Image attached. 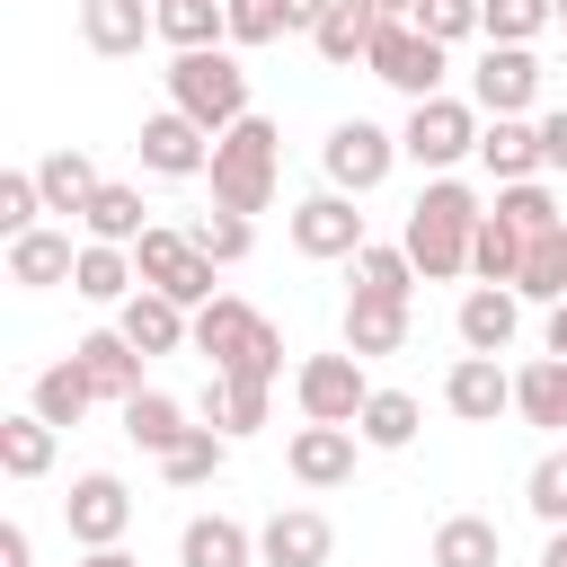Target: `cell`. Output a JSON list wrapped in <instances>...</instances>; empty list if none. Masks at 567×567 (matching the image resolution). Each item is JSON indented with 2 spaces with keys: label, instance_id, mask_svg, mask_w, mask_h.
Here are the masks:
<instances>
[{
  "label": "cell",
  "instance_id": "cell-21",
  "mask_svg": "<svg viewBox=\"0 0 567 567\" xmlns=\"http://www.w3.org/2000/svg\"><path fill=\"white\" fill-rule=\"evenodd\" d=\"M71 354H80V372L97 381V399H115V408H124V399H142V354L124 346V328H89Z\"/></svg>",
  "mask_w": 567,
  "mask_h": 567
},
{
  "label": "cell",
  "instance_id": "cell-35",
  "mask_svg": "<svg viewBox=\"0 0 567 567\" xmlns=\"http://www.w3.org/2000/svg\"><path fill=\"white\" fill-rule=\"evenodd\" d=\"M53 434H62V425H44L35 408L0 416V470H9V478H44V470H53Z\"/></svg>",
  "mask_w": 567,
  "mask_h": 567
},
{
  "label": "cell",
  "instance_id": "cell-23",
  "mask_svg": "<svg viewBox=\"0 0 567 567\" xmlns=\"http://www.w3.org/2000/svg\"><path fill=\"white\" fill-rule=\"evenodd\" d=\"M514 416L540 434H567V354H532L514 372Z\"/></svg>",
  "mask_w": 567,
  "mask_h": 567
},
{
  "label": "cell",
  "instance_id": "cell-22",
  "mask_svg": "<svg viewBox=\"0 0 567 567\" xmlns=\"http://www.w3.org/2000/svg\"><path fill=\"white\" fill-rule=\"evenodd\" d=\"M177 567H257V532L230 514H195L177 532Z\"/></svg>",
  "mask_w": 567,
  "mask_h": 567
},
{
  "label": "cell",
  "instance_id": "cell-15",
  "mask_svg": "<svg viewBox=\"0 0 567 567\" xmlns=\"http://www.w3.org/2000/svg\"><path fill=\"white\" fill-rule=\"evenodd\" d=\"M443 408H452L461 425H496V416L514 408V372H505L496 354H461V363L443 372Z\"/></svg>",
  "mask_w": 567,
  "mask_h": 567
},
{
  "label": "cell",
  "instance_id": "cell-53",
  "mask_svg": "<svg viewBox=\"0 0 567 567\" xmlns=\"http://www.w3.org/2000/svg\"><path fill=\"white\" fill-rule=\"evenodd\" d=\"M540 567H567V532H549V549H540Z\"/></svg>",
  "mask_w": 567,
  "mask_h": 567
},
{
  "label": "cell",
  "instance_id": "cell-30",
  "mask_svg": "<svg viewBox=\"0 0 567 567\" xmlns=\"http://www.w3.org/2000/svg\"><path fill=\"white\" fill-rule=\"evenodd\" d=\"M159 44H168V53H213V44H230V0H159Z\"/></svg>",
  "mask_w": 567,
  "mask_h": 567
},
{
  "label": "cell",
  "instance_id": "cell-47",
  "mask_svg": "<svg viewBox=\"0 0 567 567\" xmlns=\"http://www.w3.org/2000/svg\"><path fill=\"white\" fill-rule=\"evenodd\" d=\"M478 9H487V0H416V27H425L434 44H470V35H478Z\"/></svg>",
  "mask_w": 567,
  "mask_h": 567
},
{
  "label": "cell",
  "instance_id": "cell-9",
  "mask_svg": "<svg viewBox=\"0 0 567 567\" xmlns=\"http://www.w3.org/2000/svg\"><path fill=\"white\" fill-rule=\"evenodd\" d=\"M292 408H301V425H354L363 408H372V381H363V354H310L301 372H292Z\"/></svg>",
  "mask_w": 567,
  "mask_h": 567
},
{
  "label": "cell",
  "instance_id": "cell-17",
  "mask_svg": "<svg viewBox=\"0 0 567 567\" xmlns=\"http://www.w3.org/2000/svg\"><path fill=\"white\" fill-rule=\"evenodd\" d=\"M354 452H363L354 425H301V434L284 443V470H292L301 487H346V478H354Z\"/></svg>",
  "mask_w": 567,
  "mask_h": 567
},
{
  "label": "cell",
  "instance_id": "cell-28",
  "mask_svg": "<svg viewBox=\"0 0 567 567\" xmlns=\"http://www.w3.org/2000/svg\"><path fill=\"white\" fill-rule=\"evenodd\" d=\"M408 346V301H372V292H346V354H399Z\"/></svg>",
  "mask_w": 567,
  "mask_h": 567
},
{
  "label": "cell",
  "instance_id": "cell-3",
  "mask_svg": "<svg viewBox=\"0 0 567 567\" xmlns=\"http://www.w3.org/2000/svg\"><path fill=\"white\" fill-rule=\"evenodd\" d=\"M204 177H213V204H221V213H248V221H257V213L275 204V177H284V133H275L266 115H239V124L213 142V168H204Z\"/></svg>",
  "mask_w": 567,
  "mask_h": 567
},
{
  "label": "cell",
  "instance_id": "cell-5",
  "mask_svg": "<svg viewBox=\"0 0 567 567\" xmlns=\"http://www.w3.org/2000/svg\"><path fill=\"white\" fill-rule=\"evenodd\" d=\"M133 275H142V292H168L177 310L221 301V292H213V275H221V266H213V257H204L186 230H168V221H151V230L133 239Z\"/></svg>",
  "mask_w": 567,
  "mask_h": 567
},
{
  "label": "cell",
  "instance_id": "cell-37",
  "mask_svg": "<svg viewBox=\"0 0 567 567\" xmlns=\"http://www.w3.org/2000/svg\"><path fill=\"white\" fill-rule=\"evenodd\" d=\"M221 470H230V434H213V425H195V434L159 461V478H168V487H213Z\"/></svg>",
  "mask_w": 567,
  "mask_h": 567
},
{
  "label": "cell",
  "instance_id": "cell-16",
  "mask_svg": "<svg viewBox=\"0 0 567 567\" xmlns=\"http://www.w3.org/2000/svg\"><path fill=\"white\" fill-rule=\"evenodd\" d=\"M452 328H461L470 354H505L514 328H523V292H514V284H470L461 310H452Z\"/></svg>",
  "mask_w": 567,
  "mask_h": 567
},
{
  "label": "cell",
  "instance_id": "cell-1",
  "mask_svg": "<svg viewBox=\"0 0 567 567\" xmlns=\"http://www.w3.org/2000/svg\"><path fill=\"white\" fill-rule=\"evenodd\" d=\"M478 195L461 186V177H425V195L408 204V230H399V248H408V266L425 275V284H452V275H470V248H478Z\"/></svg>",
  "mask_w": 567,
  "mask_h": 567
},
{
  "label": "cell",
  "instance_id": "cell-32",
  "mask_svg": "<svg viewBox=\"0 0 567 567\" xmlns=\"http://www.w3.org/2000/svg\"><path fill=\"white\" fill-rule=\"evenodd\" d=\"M372 35H381V9H372V0H337L310 44H319L328 71H346V62H372Z\"/></svg>",
  "mask_w": 567,
  "mask_h": 567
},
{
  "label": "cell",
  "instance_id": "cell-39",
  "mask_svg": "<svg viewBox=\"0 0 567 567\" xmlns=\"http://www.w3.org/2000/svg\"><path fill=\"white\" fill-rule=\"evenodd\" d=\"M496 221H514L523 239H549L567 213H558V195H549L540 177H523V186H496Z\"/></svg>",
  "mask_w": 567,
  "mask_h": 567
},
{
  "label": "cell",
  "instance_id": "cell-34",
  "mask_svg": "<svg viewBox=\"0 0 567 567\" xmlns=\"http://www.w3.org/2000/svg\"><path fill=\"white\" fill-rule=\"evenodd\" d=\"M266 390L275 381H230V372H213V390H204V416H213V434H257L266 425Z\"/></svg>",
  "mask_w": 567,
  "mask_h": 567
},
{
  "label": "cell",
  "instance_id": "cell-44",
  "mask_svg": "<svg viewBox=\"0 0 567 567\" xmlns=\"http://www.w3.org/2000/svg\"><path fill=\"white\" fill-rule=\"evenodd\" d=\"M523 505H532L549 532H567V443L532 461V478H523Z\"/></svg>",
  "mask_w": 567,
  "mask_h": 567
},
{
  "label": "cell",
  "instance_id": "cell-6",
  "mask_svg": "<svg viewBox=\"0 0 567 567\" xmlns=\"http://www.w3.org/2000/svg\"><path fill=\"white\" fill-rule=\"evenodd\" d=\"M372 80H390L408 106H425V97H443V71H452V44H434L416 18H381V35H372V62H363Z\"/></svg>",
  "mask_w": 567,
  "mask_h": 567
},
{
  "label": "cell",
  "instance_id": "cell-33",
  "mask_svg": "<svg viewBox=\"0 0 567 567\" xmlns=\"http://www.w3.org/2000/svg\"><path fill=\"white\" fill-rule=\"evenodd\" d=\"M71 292L80 301H133L142 292V275H133V248H97V239H80V275H71Z\"/></svg>",
  "mask_w": 567,
  "mask_h": 567
},
{
  "label": "cell",
  "instance_id": "cell-8",
  "mask_svg": "<svg viewBox=\"0 0 567 567\" xmlns=\"http://www.w3.org/2000/svg\"><path fill=\"white\" fill-rule=\"evenodd\" d=\"M399 159H408V151H399V133H381L372 115H346V124H328V142H319V168H328V186H337V195H372Z\"/></svg>",
  "mask_w": 567,
  "mask_h": 567
},
{
  "label": "cell",
  "instance_id": "cell-14",
  "mask_svg": "<svg viewBox=\"0 0 567 567\" xmlns=\"http://www.w3.org/2000/svg\"><path fill=\"white\" fill-rule=\"evenodd\" d=\"M142 168L151 177H204L213 168V133L195 124V115H177V106H159V115H142Z\"/></svg>",
  "mask_w": 567,
  "mask_h": 567
},
{
  "label": "cell",
  "instance_id": "cell-45",
  "mask_svg": "<svg viewBox=\"0 0 567 567\" xmlns=\"http://www.w3.org/2000/svg\"><path fill=\"white\" fill-rule=\"evenodd\" d=\"M27 230H44V186H35V168H9L0 177V239H27Z\"/></svg>",
  "mask_w": 567,
  "mask_h": 567
},
{
  "label": "cell",
  "instance_id": "cell-55",
  "mask_svg": "<svg viewBox=\"0 0 567 567\" xmlns=\"http://www.w3.org/2000/svg\"><path fill=\"white\" fill-rule=\"evenodd\" d=\"M558 18H567V0H558Z\"/></svg>",
  "mask_w": 567,
  "mask_h": 567
},
{
  "label": "cell",
  "instance_id": "cell-20",
  "mask_svg": "<svg viewBox=\"0 0 567 567\" xmlns=\"http://www.w3.org/2000/svg\"><path fill=\"white\" fill-rule=\"evenodd\" d=\"M478 168H487L496 186L540 177V124H523V115H487V133H478Z\"/></svg>",
  "mask_w": 567,
  "mask_h": 567
},
{
  "label": "cell",
  "instance_id": "cell-19",
  "mask_svg": "<svg viewBox=\"0 0 567 567\" xmlns=\"http://www.w3.org/2000/svg\"><path fill=\"white\" fill-rule=\"evenodd\" d=\"M115 328H124L133 354H177V346H195V319H186L168 292H133V301L115 310Z\"/></svg>",
  "mask_w": 567,
  "mask_h": 567
},
{
  "label": "cell",
  "instance_id": "cell-43",
  "mask_svg": "<svg viewBox=\"0 0 567 567\" xmlns=\"http://www.w3.org/2000/svg\"><path fill=\"white\" fill-rule=\"evenodd\" d=\"M549 18H558V0H487V9H478V35H487V44H532Z\"/></svg>",
  "mask_w": 567,
  "mask_h": 567
},
{
  "label": "cell",
  "instance_id": "cell-50",
  "mask_svg": "<svg viewBox=\"0 0 567 567\" xmlns=\"http://www.w3.org/2000/svg\"><path fill=\"white\" fill-rule=\"evenodd\" d=\"M540 354H567V301H549V319H540Z\"/></svg>",
  "mask_w": 567,
  "mask_h": 567
},
{
  "label": "cell",
  "instance_id": "cell-13",
  "mask_svg": "<svg viewBox=\"0 0 567 567\" xmlns=\"http://www.w3.org/2000/svg\"><path fill=\"white\" fill-rule=\"evenodd\" d=\"M532 97H540V62H532V44H487L478 71H470V106H478V115H523Z\"/></svg>",
  "mask_w": 567,
  "mask_h": 567
},
{
  "label": "cell",
  "instance_id": "cell-54",
  "mask_svg": "<svg viewBox=\"0 0 567 567\" xmlns=\"http://www.w3.org/2000/svg\"><path fill=\"white\" fill-rule=\"evenodd\" d=\"M372 9H381V18H416V0H372Z\"/></svg>",
  "mask_w": 567,
  "mask_h": 567
},
{
  "label": "cell",
  "instance_id": "cell-38",
  "mask_svg": "<svg viewBox=\"0 0 567 567\" xmlns=\"http://www.w3.org/2000/svg\"><path fill=\"white\" fill-rule=\"evenodd\" d=\"M514 292H523V301H540V310H549V301H567V221H558L549 239H532V248H523Z\"/></svg>",
  "mask_w": 567,
  "mask_h": 567
},
{
  "label": "cell",
  "instance_id": "cell-2",
  "mask_svg": "<svg viewBox=\"0 0 567 567\" xmlns=\"http://www.w3.org/2000/svg\"><path fill=\"white\" fill-rule=\"evenodd\" d=\"M195 354L213 372H230V381H275L284 372V328L266 310H248L239 292H221V301L195 310Z\"/></svg>",
  "mask_w": 567,
  "mask_h": 567
},
{
  "label": "cell",
  "instance_id": "cell-42",
  "mask_svg": "<svg viewBox=\"0 0 567 567\" xmlns=\"http://www.w3.org/2000/svg\"><path fill=\"white\" fill-rule=\"evenodd\" d=\"M354 292H372V301H408V292H416V266H408V248H381V239H363V257H354Z\"/></svg>",
  "mask_w": 567,
  "mask_h": 567
},
{
  "label": "cell",
  "instance_id": "cell-51",
  "mask_svg": "<svg viewBox=\"0 0 567 567\" xmlns=\"http://www.w3.org/2000/svg\"><path fill=\"white\" fill-rule=\"evenodd\" d=\"M328 9H337V0H292V27H310V35H319V27H328Z\"/></svg>",
  "mask_w": 567,
  "mask_h": 567
},
{
  "label": "cell",
  "instance_id": "cell-46",
  "mask_svg": "<svg viewBox=\"0 0 567 567\" xmlns=\"http://www.w3.org/2000/svg\"><path fill=\"white\" fill-rule=\"evenodd\" d=\"M275 35H292V0H230V53L275 44Z\"/></svg>",
  "mask_w": 567,
  "mask_h": 567
},
{
  "label": "cell",
  "instance_id": "cell-11",
  "mask_svg": "<svg viewBox=\"0 0 567 567\" xmlns=\"http://www.w3.org/2000/svg\"><path fill=\"white\" fill-rule=\"evenodd\" d=\"M292 248L301 257H363V213H354V195H337V186H319V195H301L292 204Z\"/></svg>",
  "mask_w": 567,
  "mask_h": 567
},
{
  "label": "cell",
  "instance_id": "cell-25",
  "mask_svg": "<svg viewBox=\"0 0 567 567\" xmlns=\"http://www.w3.org/2000/svg\"><path fill=\"white\" fill-rule=\"evenodd\" d=\"M80 275V248H71V230H27V239H9V284H27V292H53V284H71Z\"/></svg>",
  "mask_w": 567,
  "mask_h": 567
},
{
  "label": "cell",
  "instance_id": "cell-4",
  "mask_svg": "<svg viewBox=\"0 0 567 567\" xmlns=\"http://www.w3.org/2000/svg\"><path fill=\"white\" fill-rule=\"evenodd\" d=\"M168 106L195 115L213 142H221L239 115H257V106H248V71H239L230 44H213V53H177V62H168Z\"/></svg>",
  "mask_w": 567,
  "mask_h": 567
},
{
  "label": "cell",
  "instance_id": "cell-31",
  "mask_svg": "<svg viewBox=\"0 0 567 567\" xmlns=\"http://www.w3.org/2000/svg\"><path fill=\"white\" fill-rule=\"evenodd\" d=\"M124 434H133V452H151V461H168L195 425H186V408L168 399V390H142V399H124Z\"/></svg>",
  "mask_w": 567,
  "mask_h": 567
},
{
  "label": "cell",
  "instance_id": "cell-12",
  "mask_svg": "<svg viewBox=\"0 0 567 567\" xmlns=\"http://www.w3.org/2000/svg\"><path fill=\"white\" fill-rule=\"evenodd\" d=\"M337 558V523L319 505H284L257 523V567H328Z\"/></svg>",
  "mask_w": 567,
  "mask_h": 567
},
{
  "label": "cell",
  "instance_id": "cell-49",
  "mask_svg": "<svg viewBox=\"0 0 567 567\" xmlns=\"http://www.w3.org/2000/svg\"><path fill=\"white\" fill-rule=\"evenodd\" d=\"M0 567H35V540H27V523H9V532H0Z\"/></svg>",
  "mask_w": 567,
  "mask_h": 567
},
{
  "label": "cell",
  "instance_id": "cell-10",
  "mask_svg": "<svg viewBox=\"0 0 567 567\" xmlns=\"http://www.w3.org/2000/svg\"><path fill=\"white\" fill-rule=\"evenodd\" d=\"M62 523H71L80 549H124V532H133V487H124L115 470H80L71 496H62Z\"/></svg>",
  "mask_w": 567,
  "mask_h": 567
},
{
  "label": "cell",
  "instance_id": "cell-52",
  "mask_svg": "<svg viewBox=\"0 0 567 567\" xmlns=\"http://www.w3.org/2000/svg\"><path fill=\"white\" fill-rule=\"evenodd\" d=\"M80 567H142V558H124V549H89Z\"/></svg>",
  "mask_w": 567,
  "mask_h": 567
},
{
  "label": "cell",
  "instance_id": "cell-24",
  "mask_svg": "<svg viewBox=\"0 0 567 567\" xmlns=\"http://www.w3.org/2000/svg\"><path fill=\"white\" fill-rule=\"evenodd\" d=\"M35 186H44V213H71V221H80V213H89V195H97L106 177H97V159H89L80 142H62V151H44V159H35Z\"/></svg>",
  "mask_w": 567,
  "mask_h": 567
},
{
  "label": "cell",
  "instance_id": "cell-27",
  "mask_svg": "<svg viewBox=\"0 0 567 567\" xmlns=\"http://www.w3.org/2000/svg\"><path fill=\"white\" fill-rule=\"evenodd\" d=\"M80 230H89L97 248H133V239L151 230V204H142V186H115V177H106V186L89 195V213H80Z\"/></svg>",
  "mask_w": 567,
  "mask_h": 567
},
{
  "label": "cell",
  "instance_id": "cell-7",
  "mask_svg": "<svg viewBox=\"0 0 567 567\" xmlns=\"http://www.w3.org/2000/svg\"><path fill=\"white\" fill-rule=\"evenodd\" d=\"M478 106L470 97H425V106H408V124H399V151L416 159V168H434V177H452V159H478Z\"/></svg>",
  "mask_w": 567,
  "mask_h": 567
},
{
  "label": "cell",
  "instance_id": "cell-26",
  "mask_svg": "<svg viewBox=\"0 0 567 567\" xmlns=\"http://www.w3.org/2000/svg\"><path fill=\"white\" fill-rule=\"evenodd\" d=\"M425 567H505V532H496L487 514H443Z\"/></svg>",
  "mask_w": 567,
  "mask_h": 567
},
{
  "label": "cell",
  "instance_id": "cell-36",
  "mask_svg": "<svg viewBox=\"0 0 567 567\" xmlns=\"http://www.w3.org/2000/svg\"><path fill=\"white\" fill-rule=\"evenodd\" d=\"M416 425H425V408H416L408 390H372V408L354 416V434H363L372 452H408V443H416Z\"/></svg>",
  "mask_w": 567,
  "mask_h": 567
},
{
  "label": "cell",
  "instance_id": "cell-18",
  "mask_svg": "<svg viewBox=\"0 0 567 567\" xmlns=\"http://www.w3.org/2000/svg\"><path fill=\"white\" fill-rule=\"evenodd\" d=\"M80 35H89V53L124 62V53H142V35H159V0H80Z\"/></svg>",
  "mask_w": 567,
  "mask_h": 567
},
{
  "label": "cell",
  "instance_id": "cell-48",
  "mask_svg": "<svg viewBox=\"0 0 567 567\" xmlns=\"http://www.w3.org/2000/svg\"><path fill=\"white\" fill-rule=\"evenodd\" d=\"M540 168H558V177H567V106H549V115H540Z\"/></svg>",
  "mask_w": 567,
  "mask_h": 567
},
{
  "label": "cell",
  "instance_id": "cell-29",
  "mask_svg": "<svg viewBox=\"0 0 567 567\" xmlns=\"http://www.w3.org/2000/svg\"><path fill=\"white\" fill-rule=\"evenodd\" d=\"M27 408H35L44 425H80V416L97 408V381L80 372V354H62V363H44V372H35V390H27Z\"/></svg>",
  "mask_w": 567,
  "mask_h": 567
},
{
  "label": "cell",
  "instance_id": "cell-40",
  "mask_svg": "<svg viewBox=\"0 0 567 567\" xmlns=\"http://www.w3.org/2000/svg\"><path fill=\"white\" fill-rule=\"evenodd\" d=\"M186 239H195V248H204L213 266H239V257L257 248V221H248V213H221V204H213V213H195V221H186Z\"/></svg>",
  "mask_w": 567,
  "mask_h": 567
},
{
  "label": "cell",
  "instance_id": "cell-41",
  "mask_svg": "<svg viewBox=\"0 0 567 567\" xmlns=\"http://www.w3.org/2000/svg\"><path fill=\"white\" fill-rule=\"evenodd\" d=\"M523 248H532V239L487 213V221H478V248H470V275H478V284H514V275H523Z\"/></svg>",
  "mask_w": 567,
  "mask_h": 567
}]
</instances>
